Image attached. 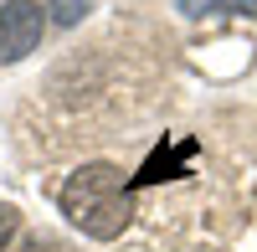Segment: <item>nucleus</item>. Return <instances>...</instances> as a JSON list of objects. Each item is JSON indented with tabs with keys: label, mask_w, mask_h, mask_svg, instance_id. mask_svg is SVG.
Returning a JSON list of instances; mask_svg holds the SVG:
<instances>
[{
	"label": "nucleus",
	"mask_w": 257,
	"mask_h": 252,
	"mask_svg": "<svg viewBox=\"0 0 257 252\" xmlns=\"http://www.w3.org/2000/svg\"><path fill=\"white\" fill-rule=\"evenodd\" d=\"M88 6H77V0H57V21H77Z\"/></svg>",
	"instance_id": "39448f33"
},
{
	"label": "nucleus",
	"mask_w": 257,
	"mask_h": 252,
	"mask_svg": "<svg viewBox=\"0 0 257 252\" xmlns=\"http://www.w3.org/2000/svg\"><path fill=\"white\" fill-rule=\"evenodd\" d=\"M57 206L62 216H67L82 237L93 242H113L128 216H134V191H128V180L118 165H82V170L67 175V185L57 191Z\"/></svg>",
	"instance_id": "f257e3e1"
},
{
	"label": "nucleus",
	"mask_w": 257,
	"mask_h": 252,
	"mask_svg": "<svg viewBox=\"0 0 257 252\" xmlns=\"http://www.w3.org/2000/svg\"><path fill=\"white\" fill-rule=\"evenodd\" d=\"M41 31H47V16L36 0H6L0 6V62H21L26 52H36Z\"/></svg>",
	"instance_id": "f03ea898"
},
{
	"label": "nucleus",
	"mask_w": 257,
	"mask_h": 252,
	"mask_svg": "<svg viewBox=\"0 0 257 252\" xmlns=\"http://www.w3.org/2000/svg\"><path fill=\"white\" fill-rule=\"evenodd\" d=\"M257 0H175L180 16H247Z\"/></svg>",
	"instance_id": "7ed1b4c3"
},
{
	"label": "nucleus",
	"mask_w": 257,
	"mask_h": 252,
	"mask_svg": "<svg viewBox=\"0 0 257 252\" xmlns=\"http://www.w3.org/2000/svg\"><path fill=\"white\" fill-rule=\"evenodd\" d=\"M16 226H21V211H16L11 201H0V247H6V242L16 237Z\"/></svg>",
	"instance_id": "20e7f679"
}]
</instances>
